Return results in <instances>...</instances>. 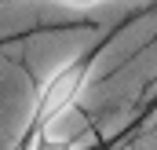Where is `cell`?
Masks as SVG:
<instances>
[{"instance_id":"cell-1","label":"cell","mask_w":157,"mask_h":150,"mask_svg":"<svg viewBox=\"0 0 157 150\" xmlns=\"http://www.w3.org/2000/svg\"><path fill=\"white\" fill-rule=\"evenodd\" d=\"M128 22H135V18H124L121 26H113V30L106 33V37H99V44H91L88 51H80V55H73V59H66L62 66H55V70L33 88L29 117H26V128H22L15 150H29L40 136H48V128L70 110V106L80 103V95L88 92V84H91V77H95V66H99L102 51L117 40V33L128 26Z\"/></svg>"},{"instance_id":"cell-2","label":"cell","mask_w":157,"mask_h":150,"mask_svg":"<svg viewBox=\"0 0 157 150\" xmlns=\"http://www.w3.org/2000/svg\"><path fill=\"white\" fill-rule=\"evenodd\" d=\"M29 150H110L99 139H59V136H40Z\"/></svg>"},{"instance_id":"cell-3","label":"cell","mask_w":157,"mask_h":150,"mask_svg":"<svg viewBox=\"0 0 157 150\" xmlns=\"http://www.w3.org/2000/svg\"><path fill=\"white\" fill-rule=\"evenodd\" d=\"M51 4H59V7H66V11H77V15H88V11H95V7H102V4H110V0H51Z\"/></svg>"},{"instance_id":"cell-4","label":"cell","mask_w":157,"mask_h":150,"mask_svg":"<svg viewBox=\"0 0 157 150\" xmlns=\"http://www.w3.org/2000/svg\"><path fill=\"white\" fill-rule=\"evenodd\" d=\"M150 95H154V99H150V113L157 110V88H150Z\"/></svg>"}]
</instances>
